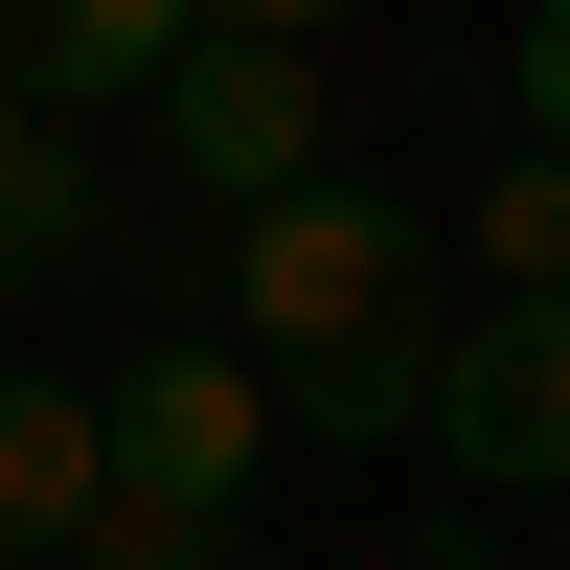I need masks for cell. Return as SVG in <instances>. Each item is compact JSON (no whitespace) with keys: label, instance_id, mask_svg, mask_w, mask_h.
<instances>
[{"label":"cell","instance_id":"cell-5","mask_svg":"<svg viewBox=\"0 0 570 570\" xmlns=\"http://www.w3.org/2000/svg\"><path fill=\"white\" fill-rule=\"evenodd\" d=\"M91 502H115L91 389H69V365H0V570H23V548H91Z\"/></svg>","mask_w":570,"mask_h":570},{"label":"cell","instance_id":"cell-8","mask_svg":"<svg viewBox=\"0 0 570 570\" xmlns=\"http://www.w3.org/2000/svg\"><path fill=\"white\" fill-rule=\"evenodd\" d=\"M502 137H525V160H570V0L502 46Z\"/></svg>","mask_w":570,"mask_h":570},{"label":"cell","instance_id":"cell-3","mask_svg":"<svg viewBox=\"0 0 570 570\" xmlns=\"http://www.w3.org/2000/svg\"><path fill=\"white\" fill-rule=\"evenodd\" d=\"M91 456H115V525H252L274 389H252L228 343H137L115 389H91Z\"/></svg>","mask_w":570,"mask_h":570},{"label":"cell","instance_id":"cell-6","mask_svg":"<svg viewBox=\"0 0 570 570\" xmlns=\"http://www.w3.org/2000/svg\"><path fill=\"white\" fill-rule=\"evenodd\" d=\"M91 252H115V183H91V137L0 115V297H69Z\"/></svg>","mask_w":570,"mask_h":570},{"label":"cell","instance_id":"cell-2","mask_svg":"<svg viewBox=\"0 0 570 570\" xmlns=\"http://www.w3.org/2000/svg\"><path fill=\"white\" fill-rule=\"evenodd\" d=\"M137 137H160V183H206L228 228L297 206V183H320V0H206L183 69L137 91Z\"/></svg>","mask_w":570,"mask_h":570},{"label":"cell","instance_id":"cell-1","mask_svg":"<svg viewBox=\"0 0 570 570\" xmlns=\"http://www.w3.org/2000/svg\"><path fill=\"white\" fill-rule=\"evenodd\" d=\"M228 365H252L274 434H320V456L411 434V411H434V228L320 160L297 206L228 228Z\"/></svg>","mask_w":570,"mask_h":570},{"label":"cell","instance_id":"cell-9","mask_svg":"<svg viewBox=\"0 0 570 570\" xmlns=\"http://www.w3.org/2000/svg\"><path fill=\"white\" fill-rule=\"evenodd\" d=\"M411 570H502V525H434V548H411Z\"/></svg>","mask_w":570,"mask_h":570},{"label":"cell","instance_id":"cell-7","mask_svg":"<svg viewBox=\"0 0 570 570\" xmlns=\"http://www.w3.org/2000/svg\"><path fill=\"white\" fill-rule=\"evenodd\" d=\"M480 274H502V297H570V160L502 137V183H480Z\"/></svg>","mask_w":570,"mask_h":570},{"label":"cell","instance_id":"cell-4","mask_svg":"<svg viewBox=\"0 0 570 570\" xmlns=\"http://www.w3.org/2000/svg\"><path fill=\"white\" fill-rule=\"evenodd\" d=\"M411 434H434L480 502H570V297L434 320V411H411Z\"/></svg>","mask_w":570,"mask_h":570}]
</instances>
